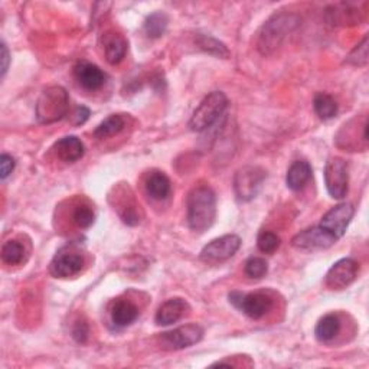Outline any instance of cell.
<instances>
[{"mask_svg": "<svg viewBox=\"0 0 369 369\" xmlns=\"http://www.w3.org/2000/svg\"><path fill=\"white\" fill-rule=\"evenodd\" d=\"M300 26V18L293 13H279L270 18L258 32L257 48L263 55H273Z\"/></svg>", "mask_w": 369, "mask_h": 369, "instance_id": "cell-1", "label": "cell"}, {"mask_svg": "<svg viewBox=\"0 0 369 369\" xmlns=\"http://www.w3.org/2000/svg\"><path fill=\"white\" fill-rule=\"evenodd\" d=\"M188 225L195 232H205L217 218V196L208 187L195 188L187 202Z\"/></svg>", "mask_w": 369, "mask_h": 369, "instance_id": "cell-2", "label": "cell"}, {"mask_svg": "<svg viewBox=\"0 0 369 369\" xmlns=\"http://www.w3.org/2000/svg\"><path fill=\"white\" fill-rule=\"evenodd\" d=\"M228 107V99L223 91H213L208 94L194 111L189 120V129L202 133L217 123Z\"/></svg>", "mask_w": 369, "mask_h": 369, "instance_id": "cell-3", "label": "cell"}, {"mask_svg": "<svg viewBox=\"0 0 369 369\" xmlns=\"http://www.w3.org/2000/svg\"><path fill=\"white\" fill-rule=\"evenodd\" d=\"M70 97L63 87H49L46 88L38 101L37 117L39 123L49 125L58 121L68 113Z\"/></svg>", "mask_w": 369, "mask_h": 369, "instance_id": "cell-4", "label": "cell"}, {"mask_svg": "<svg viewBox=\"0 0 369 369\" xmlns=\"http://www.w3.org/2000/svg\"><path fill=\"white\" fill-rule=\"evenodd\" d=\"M265 172L258 166L241 168L234 177V189L237 199L241 202H249L254 199L265 180Z\"/></svg>", "mask_w": 369, "mask_h": 369, "instance_id": "cell-5", "label": "cell"}, {"mask_svg": "<svg viewBox=\"0 0 369 369\" xmlns=\"http://www.w3.org/2000/svg\"><path fill=\"white\" fill-rule=\"evenodd\" d=\"M325 184L333 199H344L349 189V168L342 158H330L325 166Z\"/></svg>", "mask_w": 369, "mask_h": 369, "instance_id": "cell-6", "label": "cell"}, {"mask_svg": "<svg viewBox=\"0 0 369 369\" xmlns=\"http://www.w3.org/2000/svg\"><path fill=\"white\" fill-rule=\"evenodd\" d=\"M228 297L238 311L256 320L264 318L273 307V300L265 293L232 292Z\"/></svg>", "mask_w": 369, "mask_h": 369, "instance_id": "cell-7", "label": "cell"}, {"mask_svg": "<svg viewBox=\"0 0 369 369\" xmlns=\"http://www.w3.org/2000/svg\"><path fill=\"white\" fill-rule=\"evenodd\" d=\"M241 247V238L235 234L223 235L208 242L202 249L199 258L208 264H217L230 260Z\"/></svg>", "mask_w": 369, "mask_h": 369, "instance_id": "cell-8", "label": "cell"}, {"mask_svg": "<svg viewBox=\"0 0 369 369\" xmlns=\"http://www.w3.org/2000/svg\"><path fill=\"white\" fill-rule=\"evenodd\" d=\"M337 242V238L323 227L307 228L293 237L292 245L300 251H318L327 250Z\"/></svg>", "mask_w": 369, "mask_h": 369, "instance_id": "cell-9", "label": "cell"}, {"mask_svg": "<svg viewBox=\"0 0 369 369\" xmlns=\"http://www.w3.org/2000/svg\"><path fill=\"white\" fill-rule=\"evenodd\" d=\"M204 329L199 325L191 323L180 327H176L170 332H165L161 334L162 346L170 351H179L189 348L202 341Z\"/></svg>", "mask_w": 369, "mask_h": 369, "instance_id": "cell-10", "label": "cell"}, {"mask_svg": "<svg viewBox=\"0 0 369 369\" xmlns=\"http://www.w3.org/2000/svg\"><path fill=\"white\" fill-rule=\"evenodd\" d=\"M359 264L352 258H342L334 263L326 274V286L330 290H344L358 277Z\"/></svg>", "mask_w": 369, "mask_h": 369, "instance_id": "cell-11", "label": "cell"}, {"mask_svg": "<svg viewBox=\"0 0 369 369\" xmlns=\"http://www.w3.org/2000/svg\"><path fill=\"white\" fill-rule=\"evenodd\" d=\"M355 215V208L351 204H339L329 209L320 221V227L327 230L330 234H333L337 239L342 238L349 227L351 220Z\"/></svg>", "mask_w": 369, "mask_h": 369, "instance_id": "cell-12", "label": "cell"}, {"mask_svg": "<svg viewBox=\"0 0 369 369\" xmlns=\"http://www.w3.org/2000/svg\"><path fill=\"white\" fill-rule=\"evenodd\" d=\"M366 4H336L326 9V20L333 26H354L365 19Z\"/></svg>", "mask_w": 369, "mask_h": 369, "instance_id": "cell-13", "label": "cell"}, {"mask_svg": "<svg viewBox=\"0 0 369 369\" xmlns=\"http://www.w3.org/2000/svg\"><path fill=\"white\" fill-rule=\"evenodd\" d=\"M84 267V258L74 251H59L51 261L49 271L56 279H70V277L81 273Z\"/></svg>", "mask_w": 369, "mask_h": 369, "instance_id": "cell-14", "label": "cell"}, {"mask_svg": "<svg viewBox=\"0 0 369 369\" xmlns=\"http://www.w3.org/2000/svg\"><path fill=\"white\" fill-rule=\"evenodd\" d=\"M74 74L80 85L88 91L100 89L106 84V80H107L106 73L100 67L91 64V63H85V61L77 64Z\"/></svg>", "mask_w": 369, "mask_h": 369, "instance_id": "cell-15", "label": "cell"}, {"mask_svg": "<svg viewBox=\"0 0 369 369\" xmlns=\"http://www.w3.org/2000/svg\"><path fill=\"white\" fill-rule=\"evenodd\" d=\"M188 311H189V304L187 303V300H183L180 297L169 299L158 309L155 322L159 326L173 325L187 315Z\"/></svg>", "mask_w": 369, "mask_h": 369, "instance_id": "cell-16", "label": "cell"}, {"mask_svg": "<svg viewBox=\"0 0 369 369\" xmlns=\"http://www.w3.org/2000/svg\"><path fill=\"white\" fill-rule=\"evenodd\" d=\"M54 150L56 153L58 159H61L65 163H74L80 161L85 153L84 143L75 136H67V137L59 139L55 143Z\"/></svg>", "mask_w": 369, "mask_h": 369, "instance_id": "cell-17", "label": "cell"}, {"mask_svg": "<svg viewBox=\"0 0 369 369\" xmlns=\"http://www.w3.org/2000/svg\"><path fill=\"white\" fill-rule=\"evenodd\" d=\"M139 318V307L130 300H117L111 307V322L117 327H126Z\"/></svg>", "mask_w": 369, "mask_h": 369, "instance_id": "cell-18", "label": "cell"}, {"mask_svg": "<svg viewBox=\"0 0 369 369\" xmlns=\"http://www.w3.org/2000/svg\"><path fill=\"white\" fill-rule=\"evenodd\" d=\"M104 52L111 65L120 64L127 54V41L117 32H107L104 35Z\"/></svg>", "mask_w": 369, "mask_h": 369, "instance_id": "cell-19", "label": "cell"}, {"mask_svg": "<svg viewBox=\"0 0 369 369\" xmlns=\"http://www.w3.org/2000/svg\"><path fill=\"white\" fill-rule=\"evenodd\" d=\"M146 192L150 198L156 201H163L170 195V180L169 177L159 170H153L146 177Z\"/></svg>", "mask_w": 369, "mask_h": 369, "instance_id": "cell-20", "label": "cell"}, {"mask_svg": "<svg viewBox=\"0 0 369 369\" xmlns=\"http://www.w3.org/2000/svg\"><path fill=\"white\" fill-rule=\"evenodd\" d=\"M312 166L306 161H296L287 170L286 183L292 191H300L312 177Z\"/></svg>", "mask_w": 369, "mask_h": 369, "instance_id": "cell-21", "label": "cell"}, {"mask_svg": "<svg viewBox=\"0 0 369 369\" xmlns=\"http://www.w3.org/2000/svg\"><path fill=\"white\" fill-rule=\"evenodd\" d=\"M341 330V319L334 313H329L323 316L315 329L316 339L320 342H330L337 336Z\"/></svg>", "mask_w": 369, "mask_h": 369, "instance_id": "cell-22", "label": "cell"}, {"mask_svg": "<svg viewBox=\"0 0 369 369\" xmlns=\"http://www.w3.org/2000/svg\"><path fill=\"white\" fill-rule=\"evenodd\" d=\"M125 127H126V118L121 114H113L100 123L97 129L94 130V136L103 140L118 135L120 132L125 130Z\"/></svg>", "mask_w": 369, "mask_h": 369, "instance_id": "cell-23", "label": "cell"}, {"mask_svg": "<svg viewBox=\"0 0 369 369\" xmlns=\"http://www.w3.org/2000/svg\"><path fill=\"white\" fill-rule=\"evenodd\" d=\"M168 23H169V19L162 12H155L150 16H147L144 20V32L147 38L150 39L162 38L168 29Z\"/></svg>", "mask_w": 369, "mask_h": 369, "instance_id": "cell-24", "label": "cell"}, {"mask_svg": "<svg viewBox=\"0 0 369 369\" xmlns=\"http://www.w3.org/2000/svg\"><path fill=\"white\" fill-rule=\"evenodd\" d=\"M313 106H315V111L316 114L322 118V120H330L337 114V103L336 100L326 94V92H318L315 96L313 100Z\"/></svg>", "mask_w": 369, "mask_h": 369, "instance_id": "cell-25", "label": "cell"}, {"mask_svg": "<svg viewBox=\"0 0 369 369\" xmlns=\"http://www.w3.org/2000/svg\"><path fill=\"white\" fill-rule=\"evenodd\" d=\"M25 257V249L23 245L16 241V239H11L6 241L2 247V260L9 264V265H18L23 261Z\"/></svg>", "mask_w": 369, "mask_h": 369, "instance_id": "cell-26", "label": "cell"}, {"mask_svg": "<svg viewBox=\"0 0 369 369\" xmlns=\"http://www.w3.org/2000/svg\"><path fill=\"white\" fill-rule=\"evenodd\" d=\"M196 42H198L199 48L204 49V51L208 52V54L217 55V56H220V58H228V56H230L228 48H227L223 42H220L218 39L206 37V35H199L198 39H196Z\"/></svg>", "mask_w": 369, "mask_h": 369, "instance_id": "cell-27", "label": "cell"}, {"mask_svg": "<svg viewBox=\"0 0 369 369\" xmlns=\"http://www.w3.org/2000/svg\"><path fill=\"white\" fill-rule=\"evenodd\" d=\"M258 250L264 254H273L280 247V237L271 231H261L257 237Z\"/></svg>", "mask_w": 369, "mask_h": 369, "instance_id": "cell-28", "label": "cell"}, {"mask_svg": "<svg viewBox=\"0 0 369 369\" xmlns=\"http://www.w3.org/2000/svg\"><path fill=\"white\" fill-rule=\"evenodd\" d=\"M244 271L245 274H247V277H250V279L260 280L268 273V264L261 257H251L247 260V263H245Z\"/></svg>", "mask_w": 369, "mask_h": 369, "instance_id": "cell-29", "label": "cell"}, {"mask_svg": "<svg viewBox=\"0 0 369 369\" xmlns=\"http://www.w3.org/2000/svg\"><path fill=\"white\" fill-rule=\"evenodd\" d=\"M345 63L354 67H365L368 64V35L351 51Z\"/></svg>", "mask_w": 369, "mask_h": 369, "instance_id": "cell-30", "label": "cell"}, {"mask_svg": "<svg viewBox=\"0 0 369 369\" xmlns=\"http://www.w3.org/2000/svg\"><path fill=\"white\" fill-rule=\"evenodd\" d=\"M73 221L80 228H89L96 221V213L89 206L87 205H78L74 209L73 213Z\"/></svg>", "mask_w": 369, "mask_h": 369, "instance_id": "cell-31", "label": "cell"}, {"mask_svg": "<svg viewBox=\"0 0 369 369\" xmlns=\"http://www.w3.org/2000/svg\"><path fill=\"white\" fill-rule=\"evenodd\" d=\"M89 334V326L87 320L78 319L73 326V337L77 344H85Z\"/></svg>", "mask_w": 369, "mask_h": 369, "instance_id": "cell-32", "label": "cell"}, {"mask_svg": "<svg viewBox=\"0 0 369 369\" xmlns=\"http://www.w3.org/2000/svg\"><path fill=\"white\" fill-rule=\"evenodd\" d=\"M15 165L16 162L11 155L4 153V155L0 156V177H2V180H5L13 172Z\"/></svg>", "mask_w": 369, "mask_h": 369, "instance_id": "cell-33", "label": "cell"}, {"mask_svg": "<svg viewBox=\"0 0 369 369\" xmlns=\"http://www.w3.org/2000/svg\"><path fill=\"white\" fill-rule=\"evenodd\" d=\"M73 117H74V125H75V126L84 125V123H85V121L88 120V117H89V110H88L87 107H84V106H80V107L75 108Z\"/></svg>", "mask_w": 369, "mask_h": 369, "instance_id": "cell-34", "label": "cell"}, {"mask_svg": "<svg viewBox=\"0 0 369 369\" xmlns=\"http://www.w3.org/2000/svg\"><path fill=\"white\" fill-rule=\"evenodd\" d=\"M9 63H11V55H9V49L6 46L5 42H2V78L6 75L8 68H9Z\"/></svg>", "mask_w": 369, "mask_h": 369, "instance_id": "cell-35", "label": "cell"}]
</instances>
